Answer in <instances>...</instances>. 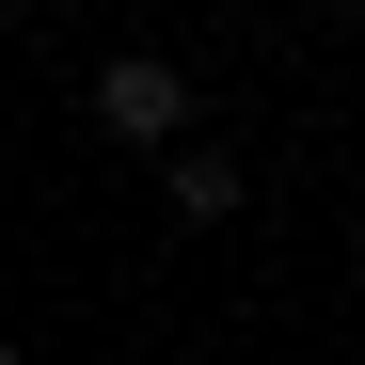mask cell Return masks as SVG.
<instances>
[{
  "label": "cell",
  "instance_id": "cell-1",
  "mask_svg": "<svg viewBox=\"0 0 365 365\" xmlns=\"http://www.w3.org/2000/svg\"><path fill=\"white\" fill-rule=\"evenodd\" d=\"M96 128H111V143H159V159H175V143H191V80H175L159 48H128V64H96Z\"/></svg>",
  "mask_w": 365,
  "mask_h": 365
},
{
  "label": "cell",
  "instance_id": "cell-2",
  "mask_svg": "<svg viewBox=\"0 0 365 365\" xmlns=\"http://www.w3.org/2000/svg\"><path fill=\"white\" fill-rule=\"evenodd\" d=\"M159 207H175V222H238V159L175 143V159H159Z\"/></svg>",
  "mask_w": 365,
  "mask_h": 365
},
{
  "label": "cell",
  "instance_id": "cell-3",
  "mask_svg": "<svg viewBox=\"0 0 365 365\" xmlns=\"http://www.w3.org/2000/svg\"><path fill=\"white\" fill-rule=\"evenodd\" d=\"M0 365H16V349H0Z\"/></svg>",
  "mask_w": 365,
  "mask_h": 365
}]
</instances>
